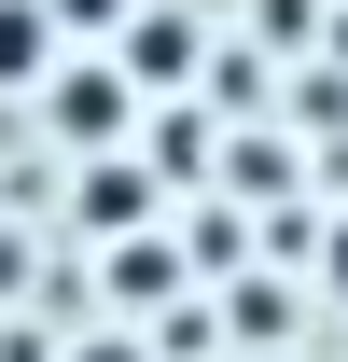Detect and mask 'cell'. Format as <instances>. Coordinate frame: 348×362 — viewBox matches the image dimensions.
Wrapping results in <instances>:
<instances>
[{"instance_id": "obj_3", "label": "cell", "mask_w": 348, "mask_h": 362, "mask_svg": "<svg viewBox=\"0 0 348 362\" xmlns=\"http://www.w3.org/2000/svg\"><path fill=\"white\" fill-rule=\"evenodd\" d=\"M56 28H112V14H126V0H42Z\"/></svg>"}, {"instance_id": "obj_5", "label": "cell", "mask_w": 348, "mask_h": 362, "mask_svg": "<svg viewBox=\"0 0 348 362\" xmlns=\"http://www.w3.org/2000/svg\"><path fill=\"white\" fill-rule=\"evenodd\" d=\"M84 362H139V349H84Z\"/></svg>"}, {"instance_id": "obj_4", "label": "cell", "mask_w": 348, "mask_h": 362, "mask_svg": "<svg viewBox=\"0 0 348 362\" xmlns=\"http://www.w3.org/2000/svg\"><path fill=\"white\" fill-rule=\"evenodd\" d=\"M320 279H335V293H348V223H335V251H320Z\"/></svg>"}, {"instance_id": "obj_2", "label": "cell", "mask_w": 348, "mask_h": 362, "mask_svg": "<svg viewBox=\"0 0 348 362\" xmlns=\"http://www.w3.org/2000/svg\"><path fill=\"white\" fill-rule=\"evenodd\" d=\"M56 112H70V139H126V84H112V70L56 84Z\"/></svg>"}, {"instance_id": "obj_1", "label": "cell", "mask_w": 348, "mask_h": 362, "mask_svg": "<svg viewBox=\"0 0 348 362\" xmlns=\"http://www.w3.org/2000/svg\"><path fill=\"white\" fill-rule=\"evenodd\" d=\"M42 70H56V14H42V0H0V98L42 84Z\"/></svg>"}]
</instances>
